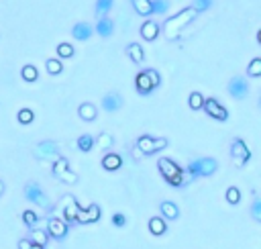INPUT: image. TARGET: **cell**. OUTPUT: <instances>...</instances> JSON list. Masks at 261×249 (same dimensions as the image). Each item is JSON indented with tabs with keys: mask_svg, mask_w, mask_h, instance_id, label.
I'll list each match as a JSON object with an SVG mask.
<instances>
[{
	"mask_svg": "<svg viewBox=\"0 0 261 249\" xmlns=\"http://www.w3.org/2000/svg\"><path fill=\"white\" fill-rule=\"evenodd\" d=\"M25 198H27L29 202H33V205H37V207L45 208V210L51 208L47 194H45V190H43L37 182H27V184H25Z\"/></svg>",
	"mask_w": 261,
	"mask_h": 249,
	"instance_id": "obj_6",
	"label": "cell"
},
{
	"mask_svg": "<svg viewBox=\"0 0 261 249\" xmlns=\"http://www.w3.org/2000/svg\"><path fill=\"white\" fill-rule=\"evenodd\" d=\"M157 167H160L163 180H167V184H172V186L184 184V169H181L174 160H169V157H160Z\"/></svg>",
	"mask_w": 261,
	"mask_h": 249,
	"instance_id": "obj_3",
	"label": "cell"
},
{
	"mask_svg": "<svg viewBox=\"0 0 261 249\" xmlns=\"http://www.w3.org/2000/svg\"><path fill=\"white\" fill-rule=\"evenodd\" d=\"M58 178L61 180V182L70 184V186H74V184H78V182H80V176H78L76 172H72L70 167H67V169H63V172H61V174H60Z\"/></svg>",
	"mask_w": 261,
	"mask_h": 249,
	"instance_id": "obj_29",
	"label": "cell"
},
{
	"mask_svg": "<svg viewBox=\"0 0 261 249\" xmlns=\"http://www.w3.org/2000/svg\"><path fill=\"white\" fill-rule=\"evenodd\" d=\"M92 33H94V29L90 27L88 22H76L74 29H72V35L78 41H88L90 37H92Z\"/></svg>",
	"mask_w": 261,
	"mask_h": 249,
	"instance_id": "obj_16",
	"label": "cell"
},
{
	"mask_svg": "<svg viewBox=\"0 0 261 249\" xmlns=\"http://www.w3.org/2000/svg\"><path fill=\"white\" fill-rule=\"evenodd\" d=\"M202 104H204V96L200 92H192L188 98V106L192 110H202Z\"/></svg>",
	"mask_w": 261,
	"mask_h": 249,
	"instance_id": "obj_31",
	"label": "cell"
},
{
	"mask_svg": "<svg viewBox=\"0 0 261 249\" xmlns=\"http://www.w3.org/2000/svg\"><path fill=\"white\" fill-rule=\"evenodd\" d=\"M122 166V157L119 153H106L102 157V167L106 169V172H115Z\"/></svg>",
	"mask_w": 261,
	"mask_h": 249,
	"instance_id": "obj_19",
	"label": "cell"
},
{
	"mask_svg": "<svg viewBox=\"0 0 261 249\" xmlns=\"http://www.w3.org/2000/svg\"><path fill=\"white\" fill-rule=\"evenodd\" d=\"M231 157H233V164L237 167H243L249 160H251V151H249V147L245 145L243 139H233V143H231Z\"/></svg>",
	"mask_w": 261,
	"mask_h": 249,
	"instance_id": "obj_8",
	"label": "cell"
},
{
	"mask_svg": "<svg viewBox=\"0 0 261 249\" xmlns=\"http://www.w3.org/2000/svg\"><path fill=\"white\" fill-rule=\"evenodd\" d=\"M112 225H115V227H124V225H127V217H124L122 212H115L112 214Z\"/></svg>",
	"mask_w": 261,
	"mask_h": 249,
	"instance_id": "obj_41",
	"label": "cell"
},
{
	"mask_svg": "<svg viewBox=\"0 0 261 249\" xmlns=\"http://www.w3.org/2000/svg\"><path fill=\"white\" fill-rule=\"evenodd\" d=\"M224 198H226V202H229V205H239V202H241V190L237 188V186H231L229 190H226Z\"/></svg>",
	"mask_w": 261,
	"mask_h": 249,
	"instance_id": "obj_30",
	"label": "cell"
},
{
	"mask_svg": "<svg viewBox=\"0 0 261 249\" xmlns=\"http://www.w3.org/2000/svg\"><path fill=\"white\" fill-rule=\"evenodd\" d=\"M17 119H19L20 124H31L33 119H35V112H33L31 108H20V110L17 112Z\"/></svg>",
	"mask_w": 261,
	"mask_h": 249,
	"instance_id": "obj_32",
	"label": "cell"
},
{
	"mask_svg": "<svg viewBox=\"0 0 261 249\" xmlns=\"http://www.w3.org/2000/svg\"><path fill=\"white\" fill-rule=\"evenodd\" d=\"M33 153H35V157L37 160H51V162H55V160H60V145L55 143V141H41V143H37L35 145V149H33Z\"/></svg>",
	"mask_w": 261,
	"mask_h": 249,
	"instance_id": "obj_7",
	"label": "cell"
},
{
	"mask_svg": "<svg viewBox=\"0 0 261 249\" xmlns=\"http://www.w3.org/2000/svg\"><path fill=\"white\" fill-rule=\"evenodd\" d=\"M96 33L100 37H110L112 33H115V21L108 17H100L96 22Z\"/></svg>",
	"mask_w": 261,
	"mask_h": 249,
	"instance_id": "obj_18",
	"label": "cell"
},
{
	"mask_svg": "<svg viewBox=\"0 0 261 249\" xmlns=\"http://www.w3.org/2000/svg\"><path fill=\"white\" fill-rule=\"evenodd\" d=\"M100 214H102V210H100L98 205H90L86 208L80 207L78 212H76V221L82 223V225H90V223H96L100 219Z\"/></svg>",
	"mask_w": 261,
	"mask_h": 249,
	"instance_id": "obj_12",
	"label": "cell"
},
{
	"mask_svg": "<svg viewBox=\"0 0 261 249\" xmlns=\"http://www.w3.org/2000/svg\"><path fill=\"white\" fill-rule=\"evenodd\" d=\"M147 225H149L151 235H155V237H160V235H163L167 231V223H165L163 217H151Z\"/></svg>",
	"mask_w": 261,
	"mask_h": 249,
	"instance_id": "obj_21",
	"label": "cell"
},
{
	"mask_svg": "<svg viewBox=\"0 0 261 249\" xmlns=\"http://www.w3.org/2000/svg\"><path fill=\"white\" fill-rule=\"evenodd\" d=\"M229 94H231L233 98H237V100L247 98V94H249V84H247V80H245L243 76H233V78H231V82H229Z\"/></svg>",
	"mask_w": 261,
	"mask_h": 249,
	"instance_id": "obj_11",
	"label": "cell"
},
{
	"mask_svg": "<svg viewBox=\"0 0 261 249\" xmlns=\"http://www.w3.org/2000/svg\"><path fill=\"white\" fill-rule=\"evenodd\" d=\"M22 221H25L27 227H35V225L39 223V217H37V212H33V210H25L22 212Z\"/></svg>",
	"mask_w": 261,
	"mask_h": 249,
	"instance_id": "obj_37",
	"label": "cell"
},
{
	"mask_svg": "<svg viewBox=\"0 0 261 249\" xmlns=\"http://www.w3.org/2000/svg\"><path fill=\"white\" fill-rule=\"evenodd\" d=\"M31 249H45L43 245H35V243H31Z\"/></svg>",
	"mask_w": 261,
	"mask_h": 249,
	"instance_id": "obj_43",
	"label": "cell"
},
{
	"mask_svg": "<svg viewBox=\"0 0 261 249\" xmlns=\"http://www.w3.org/2000/svg\"><path fill=\"white\" fill-rule=\"evenodd\" d=\"M67 167H70V162H67L65 157H60V160H55V162H53V174H55V178H58V176L63 172V169H67Z\"/></svg>",
	"mask_w": 261,
	"mask_h": 249,
	"instance_id": "obj_38",
	"label": "cell"
},
{
	"mask_svg": "<svg viewBox=\"0 0 261 249\" xmlns=\"http://www.w3.org/2000/svg\"><path fill=\"white\" fill-rule=\"evenodd\" d=\"M167 147V139L163 137H151V135H141L137 139V153H143V155H151V153H157Z\"/></svg>",
	"mask_w": 261,
	"mask_h": 249,
	"instance_id": "obj_5",
	"label": "cell"
},
{
	"mask_svg": "<svg viewBox=\"0 0 261 249\" xmlns=\"http://www.w3.org/2000/svg\"><path fill=\"white\" fill-rule=\"evenodd\" d=\"M217 160L214 157H200V160H194L188 164V174L192 178H200V176H212L217 172Z\"/></svg>",
	"mask_w": 261,
	"mask_h": 249,
	"instance_id": "obj_4",
	"label": "cell"
},
{
	"mask_svg": "<svg viewBox=\"0 0 261 249\" xmlns=\"http://www.w3.org/2000/svg\"><path fill=\"white\" fill-rule=\"evenodd\" d=\"M160 210H161V217L167 221H176L180 217V207L172 200H163L160 205Z\"/></svg>",
	"mask_w": 261,
	"mask_h": 249,
	"instance_id": "obj_17",
	"label": "cell"
},
{
	"mask_svg": "<svg viewBox=\"0 0 261 249\" xmlns=\"http://www.w3.org/2000/svg\"><path fill=\"white\" fill-rule=\"evenodd\" d=\"M102 108L106 112H115L122 108V96L119 92H106L102 96Z\"/></svg>",
	"mask_w": 261,
	"mask_h": 249,
	"instance_id": "obj_14",
	"label": "cell"
},
{
	"mask_svg": "<svg viewBox=\"0 0 261 249\" xmlns=\"http://www.w3.org/2000/svg\"><path fill=\"white\" fill-rule=\"evenodd\" d=\"M160 84H161V76H160L157 70H153V67L139 72L137 78H135V88H137V92L143 94V96L151 94Z\"/></svg>",
	"mask_w": 261,
	"mask_h": 249,
	"instance_id": "obj_2",
	"label": "cell"
},
{
	"mask_svg": "<svg viewBox=\"0 0 261 249\" xmlns=\"http://www.w3.org/2000/svg\"><path fill=\"white\" fill-rule=\"evenodd\" d=\"M169 8V2L167 0H151V10L155 15H165Z\"/></svg>",
	"mask_w": 261,
	"mask_h": 249,
	"instance_id": "obj_34",
	"label": "cell"
},
{
	"mask_svg": "<svg viewBox=\"0 0 261 249\" xmlns=\"http://www.w3.org/2000/svg\"><path fill=\"white\" fill-rule=\"evenodd\" d=\"M20 76H22V80L25 82H37V78H39V72H37V67L35 65H25L20 70Z\"/></svg>",
	"mask_w": 261,
	"mask_h": 249,
	"instance_id": "obj_27",
	"label": "cell"
},
{
	"mask_svg": "<svg viewBox=\"0 0 261 249\" xmlns=\"http://www.w3.org/2000/svg\"><path fill=\"white\" fill-rule=\"evenodd\" d=\"M47 235H51L53 239H63L67 235V223L60 217L47 219Z\"/></svg>",
	"mask_w": 261,
	"mask_h": 249,
	"instance_id": "obj_13",
	"label": "cell"
},
{
	"mask_svg": "<svg viewBox=\"0 0 261 249\" xmlns=\"http://www.w3.org/2000/svg\"><path fill=\"white\" fill-rule=\"evenodd\" d=\"M196 10L192 8V6H188V8H184V10H180V13H176L174 17H169L165 22H163V37L167 39V41H174V39H178L180 37V33L184 31V27H188L192 21L196 19Z\"/></svg>",
	"mask_w": 261,
	"mask_h": 249,
	"instance_id": "obj_1",
	"label": "cell"
},
{
	"mask_svg": "<svg viewBox=\"0 0 261 249\" xmlns=\"http://www.w3.org/2000/svg\"><path fill=\"white\" fill-rule=\"evenodd\" d=\"M247 76L249 78H259L261 76V58H253L251 63L247 67Z\"/></svg>",
	"mask_w": 261,
	"mask_h": 249,
	"instance_id": "obj_33",
	"label": "cell"
},
{
	"mask_svg": "<svg viewBox=\"0 0 261 249\" xmlns=\"http://www.w3.org/2000/svg\"><path fill=\"white\" fill-rule=\"evenodd\" d=\"M115 145V137H112L110 133H100L98 137L94 139V147H98V149H110V147Z\"/></svg>",
	"mask_w": 261,
	"mask_h": 249,
	"instance_id": "obj_24",
	"label": "cell"
},
{
	"mask_svg": "<svg viewBox=\"0 0 261 249\" xmlns=\"http://www.w3.org/2000/svg\"><path fill=\"white\" fill-rule=\"evenodd\" d=\"M45 70H47L49 76H60L63 72V63L61 60H47L45 62Z\"/></svg>",
	"mask_w": 261,
	"mask_h": 249,
	"instance_id": "obj_26",
	"label": "cell"
},
{
	"mask_svg": "<svg viewBox=\"0 0 261 249\" xmlns=\"http://www.w3.org/2000/svg\"><path fill=\"white\" fill-rule=\"evenodd\" d=\"M251 217L255 223H261V198L255 196L253 200V205H251Z\"/></svg>",
	"mask_w": 261,
	"mask_h": 249,
	"instance_id": "obj_39",
	"label": "cell"
},
{
	"mask_svg": "<svg viewBox=\"0 0 261 249\" xmlns=\"http://www.w3.org/2000/svg\"><path fill=\"white\" fill-rule=\"evenodd\" d=\"M78 117L82 121H94L98 117V108L92 104V103H82L78 106Z\"/></svg>",
	"mask_w": 261,
	"mask_h": 249,
	"instance_id": "obj_20",
	"label": "cell"
},
{
	"mask_svg": "<svg viewBox=\"0 0 261 249\" xmlns=\"http://www.w3.org/2000/svg\"><path fill=\"white\" fill-rule=\"evenodd\" d=\"M112 4H115V0H98L96 2V15L106 17V13L112 8Z\"/></svg>",
	"mask_w": 261,
	"mask_h": 249,
	"instance_id": "obj_35",
	"label": "cell"
},
{
	"mask_svg": "<svg viewBox=\"0 0 261 249\" xmlns=\"http://www.w3.org/2000/svg\"><path fill=\"white\" fill-rule=\"evenodd\" d=\"M60 208H61V214H63V221L65 223H74L76 221V212H78V208H80V205H78V200L72 196V194H65L61 200H60V205H58Z\"/></svg>",
	"mask_w": 261,
	"mask_h": 249,
	"instance_id": "obj_10",
	"label": "cell"
},
{
	"mask_svg": "<svg viewBox=\"0 0 261 249\" xmlns=\"http://www.w3.org/2000/svg\"><path fill=\"white\" fill-rule=\"evenodd\" d=\"M2 192H4V182L0 180V196H2Z\"/></svg>",
	"mask_w": 261,
	"mask_h": 249,
	"instance_id": "obj_44",
	"label": "cell"
},
{
	"mask_svg": "<svg viewBox=\"0 0 261 249\" xmlns=\"http://www.w3.org/2000/svg\"><path fill=\"white\" fill-rule=\"evenodd\" d=\"M160 31H161V27L157 25L155 21H145L141 25V37L145 41H155L157 35H160Z\"/></svg>",
	"mask_w": 261,
	"mask_h": 249,
	"instance_id": "obj_15",
	"label": "cell"
},
{
	"mask_svg": "<svg viewBox=\"0 0 261 249\" xmlns=\"http://www.w3.org/2000/svg\"><path fill=\"white\" fill-rule=\"evenodd\" d=\"M94 147V137L92 135H80V137H78V149L80 151H90Z\"/></svg>",
	"mask_w": 261,
	"mask_h": 249,
	"instance_id": "obj_28",
	"label": "cell"
},
{
	"mask_svg": "<svg viewBox=\"0 0 261 249\" xmlns=\"http://www.w3.org/2000/svg\"><path fill=\"white\" fill-rule=\"evenodd\" d=\"M212 6V0H194V8L196 13H204V10H208Z\"/></svg>",
	"mask_w": 261,
	"mask_h": 249,
	"instance_id": "obj_40",
	"label": "cell"
},
{
	"mask_svg": "<svg viewBox=\"0 0 261 249\" xmlns=\"http://www.w3.org/2000/svg\"><path fill=\"white\" fill-rule=\"evenodd\" d=\"M202 110L214 121H226L229 119V110H226L217 98H204V104H202Z\"/></svg>",
	"mask_w": 261,
	"mask_h": 249,
	"instance_id": "obj_9",
	"label": "cell"
},
{
	"mask_svg": "<svg viewBox=\"0 0 261 249\" xmlns=\"http://www.w3.org/2000/svg\"><path fill=\"white\" fill-rule=\"evenodd\" d=\"M124 51H127V55H129V58H131L135 63H141V62L145 60V51H143V47H141L139 43H129Z\"/></svg>",
	"mask_w": 261,
	"mask_h": 249,
	"instance_id": "obj_22",
	"label": "cell"
},
{
	"mask_svg": "<svg viewBox=\"0 0 261 249\" xmlns=\"http://www.w3.org/2000/svg\"><path fill=\"white\" fill-rule=\"evenodd\" d=\"M131 4H133V8H135V13L141 15V17L153 15V10H151V0H131Z\"/></svg>",
	"mask_w": 261,
	"mask_h": 249,
	"instance_id": "obj_23",
	"label": "cell"
},
{
	"mask_svg": "<svg viewBox=\"0 0 261 249\" xmlns=\"http://www.w3.org/2000/svg\"><path fill=\"white\" fill-rule=\"evenodd\" d=\"M19 249H31V239H20L19 241Z\"/></svg>",
	"mask_w": 261,
	"mask_h": 249,
	"instance_id": "obj_42",
	"label": "cell"
},
{
	"mask_svg": "<svg viewBox=\"0 0 261 249\" xmlns=\"http://www.w3.org/2000/svg\"><path fill=\"white\" fill-rule=\"evenodd\" d=\"M47 239H49L47 231H45V229H37V227H33V231H31V243H35V245H43V247H45Z\"/></svg>",
	"mask_w": 261,
	"mask_h": 249,
	"instance_id": "obj_25",
	"label": "cell"
},
{
	"mask_svg": "<svg viewBox=\"0 0 261 249\" xmlns=\"http://www.w3.org/2000/svg\"><path fill=\"white\" fill-rule=\"evenodd\" d=\"M58 55H60V60H67V58H72V55H74V47H72V43H60V45H58Z\"/></svg>",
	"mask_w": 261,
	"mask_h": 249,
	"instance_id": "obj_36",
	"label": "cell"
}]
</instances>
